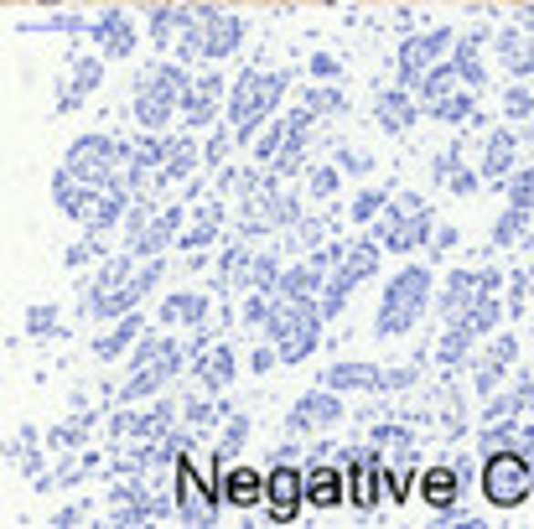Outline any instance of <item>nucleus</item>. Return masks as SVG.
<instances>
[{
	"instance_id": "f257e3e1",
	"label": "nucleus",
	"mask_w": 534,
	"mask_h": 529,
	"mask_svg": "<svg viewBox=\"0 0 534 529\" xmlns=\"http://www.w3.org/2000/svg\"><path fill=\"white\" fill-rule=\"evenodd\" d=\"M483 493L487 503H498V509H514L518 498H529V467L518 462V457H493L483 472Z\"/></svg>"
},
{
	"instance_id": "f03ea898",
	"label": "nucleus",
	"mask_w": 534,
	"mask_h": 529,
	"mask_svg": "<svg viewBox=\"0 0 534 529\" xmlns=\"http://www.w3.org/2000/svg\"><path fill=\"white\" fill-rule=\"evenodd\" d=\"M425 286H431L425 270H405L394 286H389V296H384V327L389 333H400V327L415 322V312H421V302H425Z\"/></svg>"
},
{
	"instance_id": "7ed1b4c3",
	"label": "nucleus",
	"mask_w": 534,
	"mask_h": 529,
	"mask_svg": "<svg viewBox=\"0 0 534 529\" xmlns=\"http://www.w3.org/2000/svg\"><path fill=\"white\" fill-rule=\"evenodd\" d=\"M307 503V478H296L291 467H280V472H270V513H276L280 524L286 519H296V509Z\"/></svg>"
},
{
	"instance_id": "20e7f679",
	"label": "nucleus",
	"mask_w": 534,
	"mask_h": 529,
	"mask_svg": "<svg viewBox=\"0 0 534 529\" xmlns=\"http://www.w3.org/2000/svg\"><path fill=\"white\" fill-rule=\"evenodd\" d=\"M218 493H224L234 509H255V503H265V498H270V482H259V472L239 467V472H228V482L218 488Z\"/></svg>"
},
{
	"instance_id": "39448f33",
	"label": "nucleus",
	"mask_w": 534,
	"mask_h": 529,
	"mask_svg": "<svg viewBox=\"0 0 534 529\" xmlns=\"http://www.w3.org/2000/svg\"><path fill=\"white\" fill-rule=\"evenodd\" d=\"M342 498H348V488H342V478L332 472V467H317L307 478V503L311 509H338Z\"/></svg>"
},
{
	"instance_id": "423d86ee",
	"label": "nucleus",
	"mask_w": 534,
	"mask_h": 529,
	"mask_svg": "<svg viewBox=\"0 0 534 529\" xmlns=\"http://www.w3.org/2000/svg\"><path fill=\"white\" fill-rule=\"evenodd\" d=\"M425 498L436 503V509H452V498H456V482H452V472H425Z\"/></svg>"
},
{
	"instance_id": "0eeeda50",
	"label": "nucleus",
	"mask_w": 534,
	"mask_h": 529,
	"mask_svg": "<svg viewBox=\"0 0 534 529\" xmlns=\"http://www.w3.org/2000/svg\"><path fill=\"white\" fill-rule=\"evenodd\" d=\"M332 416H338V400H327V395H317V405H301L291 426H317V420H332Z\"/></svg>"
},
{
	"instance_id": "6e6552de",
	"label": "nucleus",
	"mask_w": 534,
	"mask_h": 529,
	"mask_svg": "<svg viewBox=\"0 0 534 529\" xmlns=\"http://www.w3.org/2000/svg\"><path fill=\"white\" fill-rule=\"evenodd\" d=\"M353 503H358V509H369V503H373V482H369V462H358V472H353Z\"/></svg>"
}]
</instances>
